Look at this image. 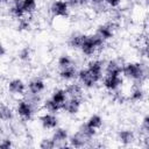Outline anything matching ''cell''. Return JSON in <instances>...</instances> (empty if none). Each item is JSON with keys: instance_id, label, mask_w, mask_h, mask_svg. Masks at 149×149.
<instances>
[{"instance_id": "cell-24", "label": "cell", "mask_w": 149, "mask_h": 149, "mask_svg": "<svg viewBox=\"0 0 149 149\" xmlns=\"http://www.w3.org/2000/svg\"><path fill=\"white\" fill-rule=\"evenodd\" d=\"M14 113H15V111L10 106H8L6 104L0 105V121H2V122L12 121L14 119Z\"/></svg>"}, {"instance_id": "cell-21", "label": "cell", "mask_w": 149, "mask_h": 149, "mask_svg": "<svg viewBox=\"0 0 149 149\" xmlns=\"http://www.w3.org/2000/svg\"><path fill=\"white\" fill-rule=\"evenodd\" d=\"M9 14H10L14 19H16V20L27 16L26 13H24V10H23V8H22L21 0H13L12 5H10V7H9Z\"/></svg>"}, {"instance_id": "cell-19", "label": "cell", "mask_w": 149, "mask_h": 149, "mask_svg": "<svg viewBox=\"0 0 149 149\" xmlns=\"http://www.w3.org/2000/svg\"><path fill=\"white\" fill-rule=\"evenodd\" d=\"M144 98H146V91L143 90V87L140 84H136L135 86H133L129 93V100L137 104V102H142Z\"/></svg>"}, {"instance_id": "cell-32", "label": "cell", "mask_w": 149, "mask_h": 149, "mask_svg": "<svg viewBox=\"0 0 149 149\" xmlns=\"http://www.w3.org/2000/svg\"><path fill=\"white\" fill-rule=\"evenodd\" d=\"M13 144V140H10L9 137H5L0 140V149H9L12 148Z\"/></svg>"}, {"instance_id": "cell-30", "label": "cell", "mask_w": 149, "mask_h": 149, "mask_svg": "<svg viewBox=\"0 0 149 149\" xmlns=\"http://www.w3.org/2000/svg\"><path fill=\"white\" fill-rule=\"evenodd\" d=\"M40 148H42V149H52V148H56V144H55V142L52 141L51 137H44L40 142Z\"/></svg>"}, {"instance_id": "cell-25", "label": "cell", "mask_w": 149, "mask_h": 149, "mask_svg": "<svg viewBox=\"0 0 149 149\" xmlns=\"http://www.w3.org/2000/svg\"><path fill=\"white\" fill-rule=\"evenodd\" d=\"M42 106H43L44 111L50 112V113L58 114L59 112H62V106H61V105H58V104H56L55 101H52L50 98H47L45 100H43Z\"/></svg>"}, {"instance_id": "cell-17", "label": "cell", "mask_w": 149, "mask_h": 149, "mask_svg": "<svg viewBox=\"0 0 149 149\" xmlns=\"http://www.w3.org/2000/svg\"><path fill=\"white\" fill-rule=\"evenodd\" d=\"M88 141L90 140L86 139L79 130L69 135V139H68V143H69L70 148H83L87 144Z\"/></svg>"}, {"instance_id": "cell-22", "label": "cell", "mask_w": 149, "mask_h": 149, "mask_svg": "<svg viewBox=\"0 0 149 149\" xmlns=\"http://www.w3.org/2000/svg\"><path fill=\"white\" fill-rule=\"evenodd\" d=\"M84 123H85L87 127H90V128H92V129L98 130V129H100V128L102 127L104 119H102V116H101L100 114L94 113V114H91V115L86 119V121H85Z\"/></svg>"}, {"instance_id": "cell-2", "label": "cell", "mask_w": 149, "mask_h": 149, "mask_svg": "<svg viewBox=\"0 0 149 149\" xmlns=\"http://www.w3.org/2000/svg\"><path fill=\"white\" fill-rule=\"evenodd\" d=\"M105 43L97 34H86L85 38L79 48V51L85 57H93L97 55L101 49H104Z\"/></svg>"}, {"instance_id": "cell-36", "label": "cell", "mask_w": 149, "mask_h": 149, "mask_svg": "<svg viewBox=\"0 0 149 149\" xmlns=\"http://www.w3.org/2000/svg\"><path fill=\"white\" fill-rule=\"evenodd\" d=\"M5 55H6V48L3 47V44L0 43V58L3 57Z\"/></svg>"}, {"instance_id": "cell-27", "label": "cell", "mask_w": 149, "mask_h": 149, "mask_svg": "<svg viewBox=\"0 0 149 149\" xmlns=\"http://www.w3.org/2000/svg\"><path fill=\"white\" fill-rule=\"evenodd\" d=\"M73 58L68 55V54H62L58 58H57V65H58V69H63V68H68V66H71L73 65Z\"/></svg>"}, {"instance_id": "cell-26", "label": "cell", "mask_w": 149, "mask_h": 149, "mask_svg": "<svg viewBox=\"0 0 149 149\" xmlns=\"http://www.w3.org/2000/svg\"><path fill=\"white\" fill-rule=\"evenodd\" d=\"M21 5L26 15H31L37 9V0H21Z\"/></svg>"}, {"instance_id": "cell-4", "label": "cell", "mask_w": 149, "mask_h": 149, "mask_svg": "<svg viewBox=\"0 0 149 149\" xmlns=\"http://www.w3.org/2000/svg\"><path fill=\"white\" fill-rule=\"evenodd\" d=\"M49 10H50V14L54 17L65 19L70 15L71 7H70L68 0H54L50 3Z\"/></svg>"}, {"instance_id": "cell-28", "label": "cell", "mask_w": 149, "mask_h": 149, "mask_svg": "<svg viewBox=\"0 0 149 149\" xmlns=\"http://www.w3.org/2000/svg\"><path fill=\"white\" fill-rule=\"evenodd\" d=\"M31 55H33L31 49L29 47H23V48L20 49V51L17 54V57L21 62H28V61H30Z\"/></svg>"}, {"instance_id": "cell-5", "label": "cell", "mask_w": 149, "mask_h": 149, "mask_svg": "<svg viewBox=\"0 0 149 149\" xmlns=\"http://www.w3.org/2000/svg\"><path fill=\"white\" fill-rule=\"evenodd\" d=\"M123 77L122 76H115V74H104L101 78V85L102 87L111 93L118 92L119 88L123 84Z\"/></svg>"}, {"instance_id": "cell-11", "label": "cell", "mask_w": 149, "mask_h": 149, "mask_svg": "<svg viewBox=\"0 0 149 149\" xmlns=\"http://www.w3.org/2000/svg\"><path fill=\"white\" fill-rule=\"evenodd\" d=\"M47 88L45 80L41 77H34L27 83V92L30 95H41Z\"/></svg>"}, {"instance_id": "cell-20", "label": "cell", "mask_w": 149, "mask_h": 149, "mask_svg": "<svg viewBox=\"0 0 149 149\" xmlns=\"http://www.w3.org/2000/svg\"><path fill=\"white\" fill-rule=\"evenodd\" d=\"M64 88H65V91L68 93V97H79V98L83 97V90H84V87L79 83L70 81Z\"/></svg>"}, {"instance_id": "cell-10", "label": "cell", "mask_w": 149, "mask_h": 149, "mask_svg": "<svg viewBox=\"0 0 149 149\" xmlns=\"http://www.w3.org/2000/svg\"><path fill=\"white\" fill-rule=\"evenodd\" d=\"M38 121H40L41 127L45 130H52L59 126V119H58L57 114L50 113V112H45V113L41 114L38 118Z\"/></svg>"}, {"instance_id": "cell-8", "label": "cell", "mask_w": 149, "mask_h": 149, "mask_svg": "<svg viewBox=\"0 0 149 149\" xmlns=\"http://www.w3.org/2000/svg\"><path fill=\"white\" fill-rule=\"evenodd\" d=\"M77 80L78 83L86 90H91L93 87H95L99 83L92 77V74L87 71L86 68H81V69H78V72H77Z\"/></svg>"}, {"instance_id": "cell-29", "label": "cell", "mask_w": 149, "mask_h": 149, "mask_svg": "<svg viewBox=\"0 0 149 149\" xmlns=\"http://www.w3.org/2000/svg\"><path fill=\"white\" fill-rule=\"evenodd\" d=\"M17 21H19V22H17V30H19V31H27V30H30L31 23H30V21H29L26 16L22 17V19H19Z\"/></svg>"}, {"instance_id": "cell-9", "label": "cell", "mask_w": 149, "mask_h": 149, "mask_svg": "<svg viewBox=\"0 0 149 149\" xmlns=\"http://www.w3.org/2000/svg\"><path fill=\"white\" fill-rule=\"evenodd\" d=\"M115 24L113 22H105V23H101L95 29V33L104 42H108L111 41L114 35H115Z\"/></svg>"}, {"instance_id": "cell-16", "label": "cell", "mask_w": 149, "mask_h": 149, "mask_svg": "<svg viewBox=\"0 0 149 149\" xmlns=\"http://www.w3.org/2000/svg\"><path fill=\"white\" fill-rule=\"evenodd\" d=\"M116 139L121 144L130 146L135 142L136 135H135L134 130H132V129H120L116 134Z\"/></svg>"}, {"instance_id": "cell-31", "label": "cell", "mask_w": 149, "mask_h": 149, "mask_svg": "<svg viewBox=\"0 0 149 149\" xmlns=\"http://www.w3.org/2000/svg\"><path fill=\"white\" fill-rule=\"evenodd\" d=\"M141 130L143 133V135H149V116L146 114L141 121Z\"/></svg>"}, {"instance_id": "cell-15", "label": "cell", "mask_w": 149, "mask_h": 149, "mask_svg": "<svg viewBox=\"0 0 149 149\" xmlns=\"http://www.w3.org/2000/svg\"><path fill=\"white\" fill-rule=\"evenodd\" d=\"M104 74L122 76V63H120L118 59H109L105 62Z\"/></svg>"}, {"instance_id": "cell-6", "label": "cell", "mask_w": 149, "mask_h": 149, "mask_svg": "<svg viewBox=\"0 0 149 149\" xmlns=\"http://www.w3.org/2000/svg\"><path fill=\"white\" fill-rule=\"evenodd\" d=\"M87 71L92 74V77L98 81L100 83L101 81V78L104 76V68H105V62L100 58H92L87 62L86 66Z\"/></svg>"}, {"instance_id": "cell-35", "label": "cell", "mask_w": 149, "mask_h": 149, "mask_svg": "<svg viewBox=\"0 0 149 149\" xmlns=\"http://www.w3.org/2000/svg\"><path fill=\"white\" fill-rule=\"evenodd\" d=\"M90 3H92L94 6H101L105 3V0H90Z\"/></svg>"}, {"instance_id": "cell-3", "label": "cell", "mask_w": 149, "mask_h": 149, "mask_svg": "<svg viewBox=\"0 0 149 149\" xmlns=\"http://www.w3.org/2000/svg\"><path fill=\"white\" fill-rule=\"evenodd\" d=\"M15 113L21 120L30 121L35 114V104L29 98L28 99H20L16 102Z\"/></svg>"}, {"instance_id": "cell-1", "label": "cell", "mask_w": 149, "mask_h": 149, "mask_svg": "<svg viewBox=\"0 0 149 149\" xmlns=\"http://www.w3.org/2000/svg\"><path fill=\"white\" fill-rule=\"evenodd\" d=\"M122 77L134 81L135 84H140L147 78V66L142 62L133 61L122 64Z\"/></svg>"}, {"instance_id": "cell-18", "label": "cell", "mask_w": 149, "mask_h": 149, "mask_svg": "<svg viewBox=\"0 0 149 149\" xmlns=\"http://www.w3.org/2000/svg\"><path fill=\"white\" fill-rule=\"evenodd\" d=\"M49 98L52 101H55L56 104L61 105L62 106V109H63V105H64V102L66 101V99L69 97H68V93H66V91H65L64 87H57V88H55L51 92V95Z\"/></svg>"}, {"instance_id": "cell-12", "label": "cell", "mask_w": 149, "mask_h": 149, "mask_svg": "<svg viewBox=\"0 0 149 149\" xmlns=\"http://www.w3.org/2000/svg\"><path fill=\"white\" fill-rule=\"evenodd\" d=\"M7 91L12 95H24L27 93V83L21 78H13L7 83Z\"/></svg>"}, {"instance_id": "cell-7", "label": "cell", "mask_w": 149, "mask_h": 149, "mask_svg": "<svg viewBox=\"0 0 149 149\" xmlns=\"http://www.w3.org/2000/svg\"><path fill=\"white\" fill-rule=\"evenodd\" d=\"M69 130L64 127H56L55 129H52V134H51V139L52 141L55 142L56 147H59V148H70L69 143H68V139H69Z\"/></svg>"}, {"instance_id": "cell-13", "label": "cell", "mask_w": 149, "mask_h": 149, "mask_svg": "<svg viewBox=\"0 0 149 149\" xmlns=\"http://www.w3.org/2000/svg\"><path fill=\"white\" fill-rule=\"evenodd\" d=\"M83 106V99L79 97H69L63 105V112H65L69 115H76L80 112V108Z\"/></svg>"}, {"instance_id": "cell-34", "label": "cell", "mask_w": 149, "mask_h": 149, "mask_svg": "<svg viewBox=\"0 0 149 149\" xmlns=\"http://www.w3.org/2000/svg\"><path fill=\"white\" fill-rule=\"evenodd\" d=\"M70 7H74V6H84L90 3V0H68Z\"/></svg>"}, {"instance_id": "cell-37", "label": "cell", "mask_w": 149, "mask_h": 149, "mask_svg": "<svg viewBox=\"0 0 149 149\" xmlns=\"http://www.w3.org/2000/svg\"><path fill=\"white\" fill-rule=\"evenodd\" d=\"M7 1H8V0H0V6H1V5H3V3H6Z\"/></svg>"}, {"instance_id": "cell-33", "label": "cell", "mask_w": 149, "mask_h": 149, "mask_svg": "<svg viewBox=\"0 0 149 149\" xmlns=\"http://www.w3.org/2000/svg\"><path fill=\"white\" fill-rule=\"evenodd\" d=\"M123 0H105V5L109 8H118Z\"/></svg>"}, {"instance_id": "cell-14", "label": "cell", "mask_w": 149, "mask_h": 149, "mask_svg": "<svg viewBox=\"0 0 149 149\" xmlns=\"http://www.w3.org/2000/svg\"><path fill=\"white\" fill-rule=\"evenodd\" d=\"M77 72H78V69L73 64L71 66L59 69V71H58V78L62 81L70 83V81H73L74 79H77Z\"/></svg>"}, {"instance_id": "cell-23", "label": "cell", "mask_w": 149, "mask_h": 149, "mask_svg": "<svg viewBox=\"0 0 149 149\" xmlns=\"http://www.w3.org/2000/svg\"><path fill=\"white\" fill-rule=\"evenodd\" d=\"M85 35L86 34H83V33H73L72 35H70V37L68 40V45L71 49L79 50V48H80V45L85 38Z\"/></svg>"}]
</instances>
